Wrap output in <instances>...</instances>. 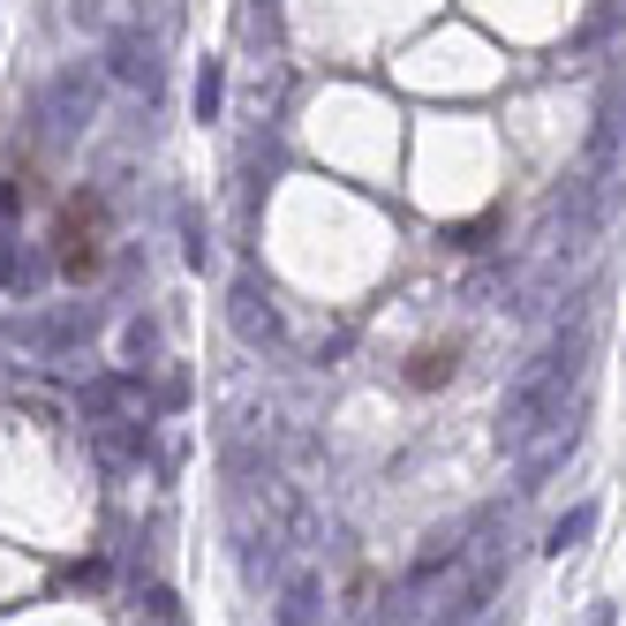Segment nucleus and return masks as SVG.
I'll return each mask as SVG.
<instances>
[{"mask_svg":"<svg viewBox=\"0 0 626 626\" xmlns=\"http://www.w3.org/2000/svg\"><path fill=\"white\" fill-rule=\"evenodd\" d=\"M53 264H61V280H91L98 264H106V197H69L61 219H53Z\"/></svg>","mask_w":626,"mask_h":626,"instance_id":"obj_1","label":"nucleus"},{"mask_svg":"<svg viewBox=\"0 0 626 626\" xmlns=\"http://www.w3.org/2000/svg\"><path fill=\"white\" fill-rule=\"evenodd\" d=\"M453 363H460V347H453V340H446V347H416L400 377H408L416 393H430V385H446V377H453Z\"/></svg>","mask_w":626,"mask_h":626,"instance_id":"obj_2","label":"nucleus"}]
</instances>
